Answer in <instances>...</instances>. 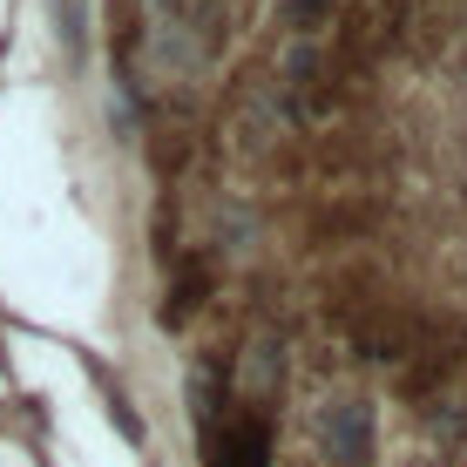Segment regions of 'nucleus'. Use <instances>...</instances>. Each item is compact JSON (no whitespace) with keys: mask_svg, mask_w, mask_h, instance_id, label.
<instances>
[{"mask_svg":"<svg viewBox=\"0 0 467 467\" xmlns=\"http://www.w3.org/2000/svg\"><path fill=\"white\" fill-rule=\"evenodd\" d=\"M211 467H265L271 461V433L257 427V420H231V427H217L211 433Z\"/></svg>","mask_w":467,"mask_h":467,"instance_id":"1","label":"nucleus"},{"mask_svg":"<svg viewBox=\"0 0 467 467\" xmlns=\"http://www.w3.org/2000/svg\"><path fill=\"white\" fill-rule=\"evenodd\" d=\"M332 447H339V461H346V467H366V454H373L366 407H339V413H332Z\"/></svg>","mask_w":467,"mask_h":467,"instance_id":"2","label":"nucleus"}]
</instances>
